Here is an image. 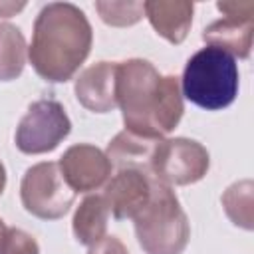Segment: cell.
<instances>
[{
	"mask_svg": "<svg viewBox=\"0 0 254 254\" xmlns=\"http://www.w3.org/2000/svg\"><path fill=\"white\" fill-rule=\"evenodd\" d=\"M210 167V155L204 145L187 137L161 139L151 159V175L173 187H185L204 179Z\"/></svg>",
	"mask_w": 254,
	"mask_h": 254,
	"instance_id": "cell-6",
	"label": "cell"
},
{
	"mask_svg": "<svg viewBox=\"0 0 254 254\" xmlns=\"http://www.w3.org/2000/svg\"><path fill=\"white\" fill-rule=\"evenodd\" d=\"M4 189H6V169H4V165L0 161V196H2Z\"/></svg>",
	"mask_w": 254,
	"mask_h": 254,
	"instance_id": "cell-22",
	"label": "cell"
},
{
	"mask_svg": "<svg viewBox=\"0 0 254 254\" xmlns=\"http://www.w3.org/2000/svg\"><path fill=\"white\" fill-rule=\"evenodd\" d=\"M28 46L18 26L0 22V81H12L22 75Z\"/></svg>",
	"mask_w": 254,
	"mask_h": 254,
	"instance_id": "cell-15",
	"label": "cell"
},
{
	"mask_svg": "<svg viewBox=\"0 0 254 254\" xmlns=\"http://www.w3.org/2000/svg\"><path fill=\"white\" fill-rule=\"evenodd\" d=\"M58 165L64 181L75 194L101 189L109 181L113 171L105 151L89 143H77L67 147L60 157Z\"/></svg>",
	"mask_w": 254,
	"mask_h": 254,
	"instance_id": "cell-8",
	"label": "cell"
},
{
	"mask_svg": "<svg viewBox=\"0 0 254 254\" xmlns=\"http://www.w3.org/2000/svg\"><path fill=\"white\" fill-rule=\"evenodd\" d=\"M179 81L183 97L190 103L206 111H220L238 95V64L230 54L204 46L189 58Z\"/></svg>",
	"mask_w": 254,
	"mask_h": 254,
	"instance_id": "cell-3",
	"label": "cell"
},
{
	"mask_svg": "<svg viewBox=\"0 0 254 254\" xmlns=\"http://www.w3.org/2000/svg\"><path fill=\"white\" fill-rule=\"evenodd\" d=\"M107 222H109V206L103 194H87L73 212L71 230L79 244L91 246L105 236Z\"/></svg>",
	"mask_w": 254,
	"mask_h": 254,
	"instance_id": "cell-14",
	"label": "cell"
},
{
	"mask_svg": "<svg viewBox=\"0 0 254 254\" xmlns=\"http://www.w3.org/2000/svg\"><path fill=\"white\" fill-rule=\"evenodd\" d=\"M216 8L224 16H232V18H254V2H216Z\"/></svg>",
	"mask_w": 254,
	"mask_h": 254,
	"instance_id": "cell-20",
	"label": "cell"
},
{
	"mask_svg": "<svg viewBox=\"0 0 254 254\" xmlns=\"http://www.w3.org/2000/svg\"><path fill=\"white\" fill-rule=\"evenodd\" d=\"M87 254H129V250L117 236H107L105 234L101 240H97L95 244L89 246Z\"/></svg>",
	"mask_w": 254,
	"mask_h": 254,
	"instance_id": "cell-19",
	"label": "cell"
},
{
	"mask_svg": "<svg viewBox=\"0 0 254 254\" xmlns=\"http://www.w3.org/2000/svg\"><path fill=\"white\" fill-rule=\"evenodd\" d=\"M115 101L127 131L163 139L171 133L185 111L181 81L177 75H161L141 58L117 62Z\"/></svg>",
	"mask_w": 254,
	"mask_h": 254,
	"instance_id": "cell-1",
	"label": "cell"
},
{
	"mask_svg": "<svg viewBox=\"0 0 254 254\" xmlns=\"http://www.w3.org/2000/svg\"><path fill=\"white\" fill-rule=\"evenodd\" d=\"M254 18H232L224 16L202 30V40L206 46L218 48L230 54L234 60H246L252 52Z\"/></svg>",
	"mask_w": 254,
	"mask_h": 254,
	"instance_id": "cell-12",
	"label": "cell"
},
{
	"mask_svg": "<svg viewBox=\"0 0 254 254\" xmlns=\"http://www.w3.org/2000/svg\"><path fill=\"white\" fill-rule=\"evenodd\" d=\"M145 2H95V10L99 12L101 20L109 26H117V28H125V26H133L137 24L143 14Z\"/></svg>",
	"mask_w": 254,
	"mask_h": 254,
	"instance_id": "cell-17",
	"label": "cell"
},
{
	"mask_svg": "<svg viewBox=\"0 0 254 254\" xmlns=\"http://www.w3.org/2000/svg\"><path fill=\"white\" fill-rule=\"evenodd\" d=\"M115 69L117 62H97L75 77L73 91L77 101L93 113H107L117 107L115 101Z\"/></svg>",
	"mask_w": 254,
	"mask_h": 254,
	"instance_id": "cell-10",
	"label": "cell"
},
{
	"mask_svg": "<svg viewBox=\"0 0 254 254\" xmlns=\"http://www.w3.org/2000/svg\"><path fill=\"white\" fill-rule=\"evenodd\" d=\"M20 200L32 216L58 220L71 208L75 192L64 181L60 165L56 161H44L26 169L20 183Z\"/></svg>",
	"mask_w": 254,
	"mask_h": 254,
	"instance_id": "cell-5",
	"label": "cell"
},
{
	"mask_svg": "<svg viewBox=\"0 0 254 254\" xmlns=\"http://www.w3.org/2000/svg\"><path fill=\"white\" fill-rule=\"evenodd\" d=\"M252 190H254V183L250 179L238 181L234 185H230L224 194H222V206L226 216L232 220V224L244 228V230H252Z\"/></svg>",
	"mask_w": 254,
	"mask_h": 254,
	"instance_id": "cell-16",
	"label": "cell"
},
{
	"mask_svg": "<svg viewBox=\"0 0 254 254\" xmlns=\"http://www.w3.org/2000/svg\"><path fill=\"white\" fill-rule=\"evenodd\" d=\"M0 254H40V246L32 234L22 228H8V234L2 242Z\"/></svg>",
	"mask_w": 254,
	"mask_h": 254,
	"instance_id": "cell-18",
	"label": "cell"
},
{
	"mask_svg": "<svg viewBox=\"0 0 254 254\" xmlns=\"http://www.w3.org/2000/svg\"><path fill=\"white\" fill-rule=\"evenodd\" d=\"M26 8V2H0V18H10Z\"/></svg>",
	"mask_w": 254,
	"mask_h": 254,
	"instance_id": "cell-21",
	"label": "cell"
},
{
	"mask_svg": "<svg viewBox=\"0 0 254 254\" xmlns=\"http://www.w3.org/2000/svg\"><path fill=\"white\" fill-rule=\"evenodd\" d=\"M8 224L2 220V216H0V248H2V242H4V238H6V234H8Z\"/></svg>",
	"mask_w": 254,
	"mask_h": 254,
	"instance_id": "cell-23",
	"label": "cell"
},
{
	"mask_svg": "<svg viewBox=\"0 0 254 254\" xmlns=\"http://www.w3.org/2000/svg\"><path fill=\"white\" fill-rule=\"evenodd\" d=\"M133 222L137 242L145 254H183L189 244V218L173 187L157 179L153 181L149 202L133 218Z\"/></svg>",
	"mask_w": 254,
	"mask_h": 254,
	"instance_id": "cell-4",
	"label": "cell"
},
{
	"mask_svg": "<svg viewBox=\"0 0 254 254\" xmlns=\"http://www.w3.org/2000/svg\"><path fill=\"white\" fill-rule=\"evenodd\" d=\"M91 44L93 30L83 10L71 2H50L36 16L28 60L44 81L65 83L87 60Z\"/></svg>",
	"mask_w": 254,
	"mask_h": 254,
	"instance_id": "cell-2",
	"label": "cell"
},
{
	"mask_svg": "<svg viewBox=\"0 0 254 254\" xmlns=\"http://www.w3.org/2000/svg\"><path fill=\"white\" fill-rule=\"evenodd\" d=\"M153 30L171 44H183L192 24V2L185 0H149L143 4Z\"/></svg>",
	"mask_w": 254,
	"mask_h": 254,
	"instance_id": "cell-11",
	"label": "cell"
},
{
	"mask_svg": "<svg viewBox=\"0 0 254 254\" xmlns=\"http://www.w3.org/2000/svg\"><path fill=\"white\" fill-rule=\"evenodd\" d=\"M153 175L139 169H119L103 185V198L115 220L135 218L151 198Z\"/></svg>",
	"mask_w": 254,
	"mask_h": 254,
	"instance_id": "cell-9",
	"label": "cell"
},
{
	"mask_svg": "<svg viewBox=\"0 0 254 254\" xmlns=\"http://www.w3.org/2000/svg\"><path fill=\"white\" fill-rule=\"evenodd\" d=\"M71 131L64 105L56 99L34 101L16 127V147L26 155L54 151Z\"/></svg>",
	"mask_w": 254,
	"mask_h": 254,
	"instance_id": "cell-7",
	"label": "cell"
},
{
	"mask_svg": "<svg viewBox=\"0 0 254 254\" xmlns=\"http://www.w3.org/2000/svg\"><path fill=\"white\" fill-rule=\"evenodd\" d=\"M159 141L161 139L143 137V135L123 129L109 141L105 155L115 171L139 169V171H145L151 175V159H153V153H155V147Z\"/></svg>",
	"mask_w": 254,
	"mask_h": 254,
	"instance_id": "cell-13",
	"label": "cell"
}]
</instances>
